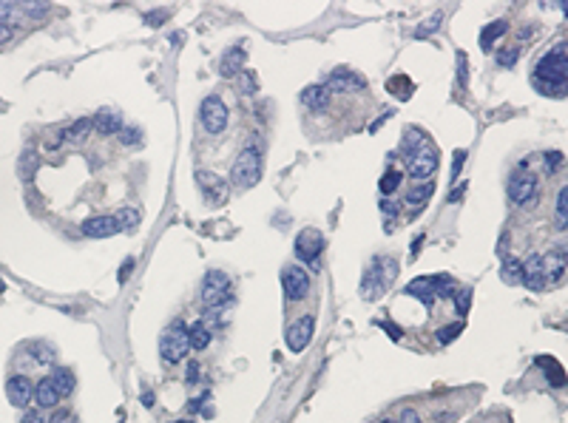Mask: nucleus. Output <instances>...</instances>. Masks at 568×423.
Wrapping results in <instances>:
<instances>
[{
    "label": "nucleus",
    "instance_id": "obj_1",
    "mask_svg": "<svg viewBox=\"0 0 568 423\" xmlns=\"http://www.w3.org/2000/svg\"><path fill=\"white\" fill-rule=\"evenodd\" d=\"M565 77H568V60H565V43H557L540 63L534 66L532 86L545 97H565Z\"/></svg>",
    "mask_w": 568,
    "mask_h": 423
},
{
    "label": "nucleus",
    "instance_id": "obj_2",
    "mask_svg": "<svg viewBox=\"0 0 568 423\" xmlns=\"http://www.w3.org/2000/svg\"><path fill=\"white\" fill-rule=\"evenodd\" d=\"M454 290H458V287H454L452 276H446V273L418 276V279H412V281L404 287V293L412 296V298H418V301H424L426 310L435 304V298H452Z\"/></svg>",
    "mask_w": 568,
    "mask_h": 423
},
{
    "label": "nucleus",
    "instance_id": "obj_3",
    "mask_svg": "<svg viewBox=\"0 0 568 423\" xmlns=\"http://www.w3.org/2000/svg\"><path fill=\"white\" fill-rule=\"evenodd\" d=\"M202 301L207 307V316H219L224 307L233 304V293H231V279L222 270H211L202 281Z\"/></svg>",
    "mask_w": 568,
    "mask_h": 423
},
{
    "label": "nucleus",
    "instance_id": "obj_4",
    "mask_svg": "<svg viewBox=\"0 0 568 423\" xmlns=\"http://www.w3.org/2000/svg\"><path fill=\"white\" fill-rule=\"evenodd\" d=\"M395 276H398V261L395 259H384V256L372 259V264L364 273V281H361V296L364 298H378L389 287V281Z\"/></svg>",
    "mask_w": 568,
    "mask_h": 423
},
{
    "label": "nucleus",
    "instance_id": "obj_5",
    "mask_svg": "<svg viewBox=\"0 0 568 423\" xmlns=\"http://www.w3.org/2000/svg\"><path fill=\"white\" fill-rule=\"evenodd\" d=\"M261 170H264L261 153L253 145H248L244 151H239V157H236V162L231 168V182L236 188H242V190H248V188H253L261 179Z\"/></svg>",
    "mask_w": 568,
    "mask_h": 423
},
{
    "label": "nucleus",
    "instance_id": "obj_6",
    "mask_svg": "<svg viewBox=\"0 0 568 423\" xmlns=\"http://www.w3.org/2000/svg\"><path fill=\"white\" fill-rule=\"evenodd\" d=\"M191 352V341H188V326L185 321H174L159 338V355L165 363H179Z\"/></svg>",
    "mask_w": 568,
    "mask_h": 423
},
{
    "label": "nucleus",
    "instance_id": "obj_7",
    "mask_svg": "<svg viewBox=\"0 0 568 423\" xmlns=\"http://www.w3.org/2000/svg\"><path fill=\"white\" fill-rule=\"evenodd\" d=\"M404 162L412 179L426 182L435 170H438V151H435L432 142H424L421 148H415L412 153H404Z\"/></svg>",
    "mask_w": 568,
    "mask_h": 423
},
{
    "label": "nucleus",
    "instance_id": "obj_8",
    "mask_svg": "<svg viewBox=\"0 0 568 423\" xmlns=\"http://www.w3.org/2000/svg\"><path fill=\"white\" fill-rule=\"evenodd\" d=\"M508 199L515 205H528L537 199V177L528 174V157L517 165V170L508 179Z\"/></svg>",
    "mask_w": 568,
    "mask_h": 423
},
{
    "label": "nucleus",
    "instance_id": "obj_9",
    "mask_svg": "<svg viewBox=\"0 0 568 423\" xmlns=\"http://www.w3.org/2000/svg\"><path fill=\"white\" fill-rule=\"evenodd\" d=\"M199 123L211 137H216V133H222L227 128V105L222 103V97L207 94V97L202 100V105H199Z\"/></svg>",
    "mask_w": 568,
    "mask_h": 423
},
{
    "label": "nucleus",
    "instance_id": "obj_10",
    "mask_svg": "<svg viewBox=\"0 0 568 423\" xmlns=\"http://www.w3.org/2000/svg\"><path fill=\"white\" fill-rule=\"evenodd\" d=\"M281 290L287 301H305L310 293V273L298 264H287L281 270Z\"/></svg>",
    "mask_w": 568,
    "mask_h": 423
},
{
    "label": "nucleus",
    "instance_id": "obj_11",
    "mask_svg": "<svg viewBox=\"0 0 568 423\" xmlns=\"http://www.w3.org/2000/svg\"><path fill=\"white\" fill-rule=\"evenodd\" d=\"M321 250H324V236H321L315 227L301 230V233L296 236V256H298L301 261H307L310 267H315V264H318V259H321Z\"/></svg>",
    "mask_w": 568,
    "mask_h": 423
},
{
    "label": "nucleus",
    "instance_id": "obj_12",
    "mask_svg": "<svg viewBox=\"0 0 568 423\" xmlns=\"http://www.w3.org/2000/svg\"><path fill=\"white\" fill-rule=\"evenodd\" d=\"M194 179H196V185H199V190H202V196H205L207 205H214V207L216 205H224V199H227V182L222 177L211 174V170H196Z\"/></svg>",
    "mask_w": 568,
    "mask_h": 423
},
{
    "label": "nucleus",
    "instance_id": "obj_13",
    "mask_svg": "<svg viewBox=\"0 0 568 423\" xmlns=\"http://www.w3.org/2000/svg\"><path fill=\"white\" fill-rule=\"evenodd\" d=\"M324 88L333 94H352V91H364L367 88V80L358 71H352V68H335L330 77H327V83H324Z\"/></svg>",
    "mask_w": 568,
    "mask_h": 423
},
{
    "label": "nucleus",
    "instance_id": "obj_14",
    "mask_svg": "<svg viewBox=\"0 0 568 423\" xmlns=\"http://www.w3.org/2000/svg\"><path fill=\"white\" fill-rule=\"evenodd\" d=\"M313 333H315V318L301 316L296 324H290V330H287V350L290 352H305Z\"/></svg>",
    "mask_w": 568,
    "mask_h": 423
},
{
    "label": "nucleus",
    "instance_id": "obj_15",
    "mask_svg": "<svg viewBox=\"0 0 568 423\" xmlns=\"http://www.w3.org/2000/svg\"><path fill=\"white\" fill-rule=\"evenodd\" d=\"M31 395H34V383H31L26 375H12V378L6 381V398H9L12 407H17V409L29 407Z\"/></svg>",
    "mask_w": 568,
    "mask_h": 423
},
{
    "label": "nucleus",
    "instance_id": "obj_16",
    "mask_svg": "<svg viewBox=\"0 0 568 423\" xmlns=\"http://www.w3.org/2000/svg\"><path fill=\"white\" fill-rule=\"evenodd\" d=\"M244 60H248V49L231 46L219 60V77H224V80H236V74L244 68Z\"/></svg>",
    "mask_w": 568,
    "mask_h": 423
},
{
    "label": "nucleus",
    "instance_id": "obj_17",
    "mask_svg": "<svg viewBox=\"0 0 568 423\" xmlns=\"http://www.w3.org/2000/svg\"><path fill=\"white\" fill-rule=\"evenodd\" d=\"M80 230L88 239H111V236L120 233V227H117V222H114V216H88L80 225Z\"/></svg>",
    "mask_w": 568,
    "mask_h": 423
},
{
    "label": "nucleus",
    "instance_id": "obj_18",
    "mask_svg": "<svg viewBox=\"0 0 568 423\" xmlns=\"http://www.w3.org/2000/svg\"><path fill=\"white\" fill-rule=\"evenodd\" d=\"M523 284L532 293H543L548 281H545V270H543V256H528V261L523 264Z\"/></svg>",
    "mask_w": 568,
    "mask_h": 423
},
{
    "label": "nucleus",
    "instance_id": "obj_19",
    "mask_svg": "<svg viewBox=\"0 0 568 423\" xmlns=\"http://www.w3.org/2000/svg\"><path fill=\"white\" fill-rule=\"evenodd\" d=\"M543 270H545L548 284H560L565 279V247L563 244L543 256Z\"/></svg>",
    "mask_w": 568,
    "mask_h": 423
},
{
    "label": "nucleus",
    "instance_id": "obj_20",
    "mask_svg": "<svg viewBox=\"0 0 568 423\" xmlns=\"http://www.w3.org/2000/svg\"><path fill=\"white\" fill-rule=\"evenodd\" d=\"M94 131L103 133V137H111V133H120L122 131V114L120 111H114V108H100L97 114H94V120H91Z\"/></svg>",
    "mask_w": 568,
    "mask_h": 423
},
{
    "label": "nucleus",
    "instance_id": "obj_21",
    "mask_svg": "<svg viewBox=\"0 0 568 423\" xmlns=\"http://www.w3.org/2000/svg\"><path fill=\"white\" fill-rule=\"evenodd\" d=\"M26 352H29V358L37 363V367H57V350L51 347L49 341H29Z\"/></svg>",
    "mask_w": 568,
    "mask_h": 423
},
{
    "label": "nucleus",
    "instance_id": "obj_22",
    "mask_svg": "<svg viewBox=\"0 0 568 423\" xmlns=\"http://www.w3.org/2000/svg\"><path fill=\"white\" fill-rule=\"evenodd\" d=\"M188 341H191V350L202 352L211 347V341H214V333H211V326H207L205 321H194L191 326H188Z\"/></svg>",
    "mask_w": 568,
    "mask_h": 423
},
{
    "label": "nucleus",
    "instance_id": "obj_23",
    "mask_svg": "<svg viewBox=\"0 0 568 423\" xmlns=\"http://www.w3.org/2000/svg\"><path fill=\"white\" fill-rule=\"evenodd\" d=\"M301 103H305L310 111H327L330 91L324 86H307L305 91H301Z\"/></svg>",
    "mask_w": 568,
    "mask_h": 423
},
{
    "label": "nucleus",
    "instance_id": "obj_24",
    "mask_svg": "<svg viewBox=\"0 0 568 423\" xmlns=\"http://www.w3.org/2000/svg\"><path fill=\"white\" fill-rule=\"evenodd\" d=\"M34 400H37V407H40V409H51V407L60 403V395H57L51 378H43V381L34 383Z\"/></svg>",
    "mask_w": 568,
    "mask_h": 423
},
{
    "label": "nucleus",
    "instance_id": "obj_25",
    "mask_svg": "<svg viewBox=\"0 0 568 423\" xmlns=\"http://www.w3.org/2000/svg\"><path fill=\"white\" fill-rule=\"evenodd\" d=\"M51 383H54V389L60 398H68L74 392V387H77V381H74V372L68 367H54V372L49 375Z\"/></svg>",
    "mask_w": 568,
    "mask_h": 423
},
{
    "label": "nucleus",
    "instance_id": "obj_26",
    "mask_svg": "<svg viewBox=\"0 0 568 423\" xmlns=\"http://www.w3.org/2000/svg\"><path fill=\"white\" fill-rule=\"evenodd\" d=\"M114 222H117L120 230H137L142 222V210L134 205H122L117 214H114Z\"/></svg>",
    "mask_w": 568,
    "mask_h": 423
},
{
    "label": "nucleus",
    "instance_id": "obj_27",
    "mask_svg": "<svg viewBox=\"0 0 568 423\" xmlns=\"http://www.w3.org/2000/svg\"><path fill=\"white\" fill-rule=\"evenodd\" d=\"M500 279L511 287L523 284V261H517L515 256H503V264H500Z\"/></svg>",
    "mask_w": 568,
    "mask_h": 423
},
{
    "label": "nucleus",
    "instance_id": "obj_28",
    "mask_svg": "<svg viewBox=\"0 0 568 423\" xmlns=\"http://www.w3.org/2000/svg\"><path fill=\"white\" fill-rule=\"evenodd\" d=\"M508 31V23L506 21H495V23H489L483 31H480V49L489 51V49H495V43L500 40V37Z\"/></svg>",
    "mask_w": 568,
    "mask_h": 423
},
{
    "label": "nucleus",
    "instance_id": "obj_29",
    "mask_svg": "<svg viewBox=\"0 0 568 423\" xmlns=\"http://www.w3.org/2000/svg\"><path fill=\"white\" fill-rule=\"evenodd\" d=\"M435 194V185L432 182H418L406 190V205H415V207H424Z\"/></svg>",
    "mask_w": 568,
    "mask_h": 423
},
{
    "label": "nucleus",
    "instance_id": "obj_30",
    "mask_svg": "<svg viewBox=\"0 0 568 423\" xmlns=\"http://www.w3.org/2000/svg\"><path fill=\"white\" fill-rule=\"evenodd\" d=\"M37 165H40V159H37V153H34L31 148H26V151H23V157H21V162H17V174H21V179H23V182H31V179H34V174H37Z\"/></svg>",
    "mask_w": 568,
    "mask_h": 423
},
{
    "label": "nucleus",
    "instance_id": "obj_31",
    "mask_svg": "<svg viewBox=\"0 0 568 423\" xmlns=\"http://www.w3.org/2000/svg\"><path fill=\"white\" fill-rule=\"evenodd\" d=\"M236 86H239V91L244 94V97H253V94L259 91V77H256V71L253 68H242L236 74Z\"/></svg>",
    "mask_w": 568,
    "mask_h": 423
},
{
    "label": "nucleus",
    "instance_id": "obj_32",
    "mask_svg": "<svg viewBox=\"0 0 568 423\" xmlns=\"http://www.w3.org/2000/svg\"><path fill=\"white\" fill-rule=\"evenodd\" d=\"M424 142H429V140H426V133H424L421 128H415V125H409V128L404 131V142H401V153H412L415 148H421Z\"/></svg>",
    "mask_w": 568,
    "mask_h": 423
},
{
    "label": "nucleus",
    "instance_id": "obj_33",
    "mask_svg": "<svg viewBox=\"0 0 568 423\" xmlns=\"http://www.w3.org/2000/svg\"><path fill=\"white\" fill-rule=\"evenodd\" d=\"M91 131H94L91 120H88V117H83V120L71 123V125L66 128V140H71V142H83V140H88V133H91Z\"/></svg>",
    "mask_w": 568,
    "mask_h": 423
},
{
    "label": "nucleus",
    "instance_id": "obj_34",
    "mask_svg": "<svg viewBox=\"0 0 568 423\" xmlns=\"http://www.w3.org/2000/svg\"><path fill=\"white\" fill-rule=\"evenodd\" d=\"M401 182H404V174H401V170H395V168H389V170H387V174L381 177V194H384V196H392V194H395V190H398V188H401Z\"/></svg>",
    "mask_w": 568,
    "mask_h": 423
},
{
    "label": "nucleus",
    "instance_id": "obj_35",
    "mask_svg": "<svg viewBox=\"0 0 568 423\" xmlns=\"http://www.w3.org/2000/svg\"><path fill=\"white\" fill-rule=\"evenodd\" d=\"M554 216H557V230H565V225H568V188L565 185L560 188V194H557Z\"/></svg>",
    "mask_w": 568,
    "mask_h": 423
},
{
    "label": "nucleus",
    "instance_id": "obj_36",
    "mask_svg": "<svg viewBox=\"0 0 568 423\" xmlns=\"http://www.w3.org/2000/svg\"><path fill=\"white\" fill-rule=\"evenodd\" d=\"M454 310H458V316H469V307H472V287H463V290H454Z\"/></svg>",
    "mask_w": 568,
    "mask_h": 423
},
{
    "label": "nucleus",
    "instance_id": "obj_37",
    "mask_svg": "<svg viewBox=\"0 0 568 423\" xmlns=\"http://www.w3.org/2000/svg\"><path fill=\"white\" fill-rule=\"evenodd\" d=\"M520 60V46H508V49H500L498 51V66L500 68H511Z\"/></svg>",
    "mask_w": 568,
    "mask_h": 423
},
{
    "label": "nucleus",
    "instance_id": "obj_38",
    "mask_svg": "<svg viewBox=\"0 0 568 423\" xmlns=\"http://www.w3.org/2000/svg\"><path fill=\"white\" fill-rule=\"evenodd\" d=\"M543 165H545V174H548V177H554L557 170H563V165H565V162H563V153H560V151H548L545 157H543Z\"/></svg>",
    "mask_w": 568,
    "mask_h": 423
},
{
    "label": "nucleus",
    "instance_id": "obj_39",
    "mask_svg": "<svg viewBox=\"0 0 568 423\" xmlns=\"http://www.w3.org/2000/svg\"><path fill=\"white\" fill-rule=\"evenodd\" d=\"M441 21H443V14H441V12H438V14H432V17H429V21H426L421 29H415V37H418V40H424V37L435 34V31L441 29Z\"/></svg>",
    "mask_w": 568,
    "mask_h": 423
},
{
    "label": "nucleus",
    "instance_id": "obj_40",
    "mask_svg": "<svg viewBox=\"0 0 568 423\" xmlns=\"http://www.w3.org/2000/svg\"><path fill=\"white\" fill-rule=\"evenodd\" d=\"M461 333H463V321H454L449 326H441V330H438V341L441 344H452Z\"/></svg>",
    "mask_w": 568,
    "mask_h": 423
},
{
    "label": "nucleus",
    "instance_id": "obj_41",
    "mask_svg": "<svg viewBox=\"0 0 568 423\" xmlns=\"http://www.w3.org/2000/svg\"><path fill=\"white\" fill-rule=\"evenodd\" d=\"M120 142L122 145H140L142 142V131L137 128V125H122V131H120Z\"/></svg>",
    "mask_w": 568,
    "mask_h": 423
},
{
    "label": "nucleus",
    "instance_id": "obj_42",
    "mask_svg": "<svg viewBox=\"0 0 568 423\" xmlns=\"http://www.w3.org/2000/svg\"><path fill=\"white\" fill-rule=\"evenodd\" d=\"M466 83H469V60L463 51H458V86L466 88Z\"/></svg>",
    "mask_w": 568,
    "mask_h": 423
},
{
    "label": "nucleus",
    "instance_id": "obj_43",
    "mask_svg": "<svg viewBox=\"0 0 568 423\" xmlns=\"http://www.w3.org/2000/svg\"><path fill=\"white\" fill-rule=\"evenodd\" d=\"M463 159H466V151H454V162H452V182H458L461 177V168H463Z\"/></svg>",
    "mask_w": 568,
    "mask_h": 423
},
{
    "label": "nucleus",
    "instance_id": "obj_44",
    "mask_svg": "<svg viewBox=\"0 0 568 423\" xmlns=\"http://www.w3.org/2000/svg\"><path fill=\"white\" fill-rule=\"evenodd\" d=\"M63 142H66V128H57V131L51 133V137L46 140V148H49V151H54V148H60Z\"/></svg>",
    "mask_w": 568,
    "mask_h": 423
},
{
    "label": "nucleus",
    "instance_id": "obj_45",
    "mask_svg": "<svg viewBox=\"0 0 568 423\" xmlns=\"http://www.w3.org/2000/svg\"><path fill=\"white\" fill-rule=\"evenodd\" d=\"M21 9H23L26 14H31V17H43V14L49 12V6H46V3H23Z\"/></svg>",
    "mask_w": 568,
    "mask_h": 423
},
{
    "label": "nucleus",
    "instance_id": "obj_46",
    "mask_svg": "<svg viewBox=\"0 0 568 423\" xmlns=\"http://www.w3.org/2000/svg\"><path fill=\"white\" fill-rule=\"evenodd\" d=\"M168 17V9H157V12H148L145 14V23H151V26H162V21Z\"/></svg>",
    "mask_w": 568,
    "mask_h": 423
},
{
    "label": "nucleus",
    "instance_id": "obj_47",
    "mask_svg": "<svg viewBox=\"0 0 568 423\" xmlns=\"http://www.w3.org/2000/svg\"><path fill=\"white\" fill-rule=\"evenodd\" d=\"M23 423H49V418H46L43 409H31V412L23 415Z\"/></svg>",
    "mask_w": 568,
    "mask_h": 423
},
{
    "label": "nucleus",
    "instance_id": "obj_48",
    "mask_svg": "<svg viewBox=\"0 0 568 423\" xmlns=\"http://www.w3.org/2000/svg\"><path fill=\"white\" fill-rule=\"evenodd\" d=\"M185 381H188V387H194V383L199 381V363H196V361H191V363H188V372H185Z\"/></svg>",
    "mask_w": 568,
    "mask_h": 423
},
{
    "label": "nucleus",
    "instance_id": "obj_49",
    "mask_svg": "<svg viewBox=\"0 0 568 423\" xmlns=\"http://www.w3.org/2000/svg\"><path fill=\"white\" fill-rule=\"evenodd\" d=\"M398 423H421V415L415 412L412 407H406V409L401 412V418H398Z\"/></svg>",
    "mask_w": 568,
    "mask_h": 423
},
{
    "label": "nucleus",
    "instance_id": "obj_50",
    "mask_svg": "<svg viewBox=\"0 0 568 423\" xmlns=\"http://www.w3.org/2000/svg\"><path fill=\"white\" fill-rule=\"evenodd\" d=\"M378 326H384V330H387L395 341H401V338H404V330H401V326H395V324H389V321H378Z\"/></svg>",
    "mask_w": 568,
    "mask_h": 423
},
{
    "label": "nucleus",
    "instance_id": "obj_51",
    "mask_svg": "<svg viewBox=\"0 0 568 423\" xmlns=\"http://www.w3.org/2000/svg\"><path fill=\"white\" fill-rule=\"evenodd\" d=\"M381 214L384 216H398V205L392 199H381Z\"/></svg>",
    "mask_w": 568,
    "mask_h": 423
},
{
    "label": "nucleus",
    "instance_id": "obj_52",
    "mask_svg": "<svg viewBox=\"0 0 568 423\" xmlns=\"http://www.w3.org/2000/svg\"><path fill=\"white\" fill-rule=\"evenodd\" d=\"M131 270H134V259H125L122 267H120V281H128L131 279Z\"/></svg>",
    "mask_w": 568,
    "mask_h": 423
},
{
    "label": "nucleus",
    "instance_id": "obj_53",
    "mask_svg": "<svg viewBox=\"0 0 568 423\" xmlns=\"http://www.w3.org/2000/svg\"><path fill=\"white\" fill-rule=\"evenodd\" d=\"M463 196H466V182H461L458 188H454V190H452V194H449V202H461Z\"/></svg>",
    "mask_w": 568,
    "mask_h": 423
},
{
    "label": "nucleus",
    "instance_id": "obj_54",
    "mask_svg": "<svg viewBox=\"0 0 568 423\" xmlns=\"http://www.w3.org/2000/svg\"><path fill=\"white\" fill-rule=\"evenodd\" d=\"M205 400H207V392H202L196 400H191V403H188V412H191V415H194V412H199V407H202Z\"/></svg>",
    "mask_w": 568,
    "mask_h": 423
},
{
    "label": "nucleus",
    "instance_id": "obj_55",
    "mask_svg": "<svg viewBox=\"0 0 568 423\" xmlns=\"http://www.w3.org/2000/svg\"><path fill=\"white\" fill-rule=\"evenodd\" d=\"M12 40V26H6V23H0V46H6Z\"/></svg>",
    "mask_w": 568,
    "mask_h": 423
},
{
    "label": "nucleus",
    "instance_id": "obj_56",
    "mask_svg": "<svg viewBox=\"0 0 568 423\" xmlns=\"http://www.w3.org/2000/svg\"><path fill=\"white\" fill-rule=\"evenodd\" d=\"M154 400H157L154 392H142V395H140V403H142V407H148V409L154 407Z\"/></svg>",
    "mask_w": 568,
    "mask_h": 423
},
{
    "label": "nucleus",
    "instance_id": "obj_57",
    "mask_svg": "<svg viewBox=\"0 0 568 423\" xmlns=\"http://www.w3.org/2000/svg\"><path fill=\"white\" fill-rule=\"evenodd\" d=\"M177 423H194V420H177Z\"/></svg>",
    "mask_w": 568,
    "mask_h": 423
},
{
    "label": "nucleus",
    "instance_id": "obj_58",
    "mask_svg": "<svg viewBox=\"0 0 568 423\" xmlns=\"http://www.w3.org/2000/svg\"><path fill=\"white\" fill-rule=\"evenodd\" d=\"M0 293H3V281H0Z\"/></svg>",
    "mask_w": 568,
    "mask_h": 423
},
{
    "label": "nucleus",
    "instance_id": "obj_59",
    "mask_svg": "<svg viewBox=\"0 0 568 423\" xmlns=\"http://www.w3.org/2000/svg\"><path fill=\"white\" fill-rule=\"evenodd\" d=\"M384 423H398V420H384Z\"/></svg>",
    "mask_w": 568,
    "mask_h": 423
},
{
    "label": "nucleus",
    "instance_id": "obj_60",
    "mask_svg": "<svg viewBox=\"0 0 568 423\" xmlns=\"http://www.w3.org/2000/svg\"><path fill=\"white\" fill-rule=\"evenodd\" d=\"M68 423H74V420H68Z\"/></svg>",
    "mask_w": 568,
    "mask_h": 423
}]
</instances>
